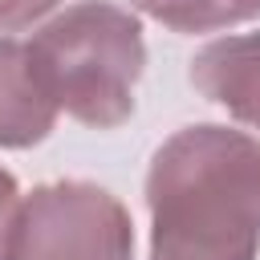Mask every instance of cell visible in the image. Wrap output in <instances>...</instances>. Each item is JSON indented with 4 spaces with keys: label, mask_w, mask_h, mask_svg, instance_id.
<instances>
[{
    "label": "cell",
    "mask_w": 260,
    "mask_h": 260,
    "mask_svg": "<svg viewBox=\"0 0 260 260\" xmlns=\"http://www.w3.org/2000/svg\"><path fill=\"white\" fill-rule=\"evenodd\" d=\"M150 260H256L260 138L228 126L171 134L146 171Z\"/></svg>",
    "instance_id": "cell-1"
},
{
    "label": "cell",
    "mask_w": 260,
    "mask_h": 260,
    "mask_svg": "<svg viewBox=\"0 0 260 260\" xmlns=\"http://www.w3.org/2000/svg\"><path fill=\"white\" fill-rule=\"evenodd\" d=\"M45 98L69 118L110 130L134 114V85L146 65V41L134 12L110 0H81L57 12L24 45Z\"/></svg>",
    "instance_id": "cell-2"
},
{
    "label": "cell",
    "mask_w": 260,
    "mask_h": 260,
    "mask_svg": "<svg viewBox=\"0 0 260 260\" xmlns=\"http://www.w3.org/2000/svg\"><path fill=\"white\" fill-rule=\"evenodd\" d=\"M0 260H134V228L106 187L45 183L20 199Z\"/></svg>",
    "instance_id": "cell-3"
},
{
    "label": "cell",
    "mask_w": 260,
    "mask_h": 260,
    "mask_svg": "<svg viewBox=\"0 0 260 260\" xmlns=\"http://www.w3.org/2000/svg\"><path fill=\"white\" fill-rule=\"evenodd\" d=\"M191 85L236 122L260 130V32H236L191 57Z\"/></svg>",
    "instance_id": "cell-4"
},
{
    "label": "cell",
    "mask_w": 260,
    "mask_h": 260,
    "mask_svg": "<svg viewBox=\"0 0 260 260\" xmlns=\"http://www.w3.org/2000/svg\"><path fill=\"white\" fill-rule=\"evenodd\" d=\"M53 122L57 106L37 85L24 45L0 37V146H37Z\"/></svg>",
    "instance_id": "cell-5"
},
{
    "label": "cell",
    "mask_w": 260,
    "mask_h": 260,
    "mask_svg": "<svg viewBox=\"0 0 260 260\" xmlns=\"http://www.w3.org/2000/svg\"><path fill=\"white\" fill-rule=\"evenodd\" d=\"M175 32H215L260 16V0H130Z\"/></svg>",
    "instance_id": "cell-6"
},
{
    "label": "cell",
    "mask_w": 260,
    "mask_h": 260,
    "mask_svg": "<svg viewBox=\"0 0 260 260\" xmlns=\"http://www.w3.org/2000/svg\"><path fill=\"white\" fill-rule=\"evenodd\" d=\"M61 0H0V32H16L32 20H41L45 12H53Z\"/></svg>",
    "instance_id": "cell-7"
},
{
    "label": "cell",
    "mask_w": 260,
    "mask_h": 260,
    "mask_svg": "<svg viewBox=\"0 0 260 260\" xmlns=\"http://www.w3.org/2000/svg\"><path fill=\"white\" fill-rule=\"evenodd\" d=\"M20 207V191H16V179L0 167V256H4V240H8V228H12V215Z\"/></svg>",
    "instance_id": "cell-8"
}]
</instances>
